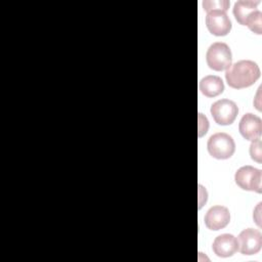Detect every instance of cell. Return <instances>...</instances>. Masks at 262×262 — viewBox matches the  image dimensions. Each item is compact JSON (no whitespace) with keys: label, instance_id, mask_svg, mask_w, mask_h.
<instances>
[{"label":"cell","instance_id":"6da1fadb","mask_svg":"<svg viewBox=\"0 0 262 262\" xmlns=\"http://www.w3.org/2000/svg\"><path fill=\"white\" fill-rule=\"evenodd\" d=\"M260 78V69L253 60L243 59L231 64L225 73L229 87L243 89L250 87Z\"/></svg>","mask_w":262,"mask_h":262},{"label":"cell","instance_id":"7a4b0ae2","mask_svg":"<svg viewBox=\"0 0 262 262\" xmlns=\"http://www.w3.org/2000/svg\"><path fill=\"white\" fill-rule=\"evenodd\" d=\"M206 60L208 67L213 71L220 72L227 70L232 61L230 48L223 42H215L208 48Z\"/></svg>","mask_w":262,"mask_h":262},{"label":"cell","instance_id":"3957f363","mask_svg":"<svg viewBox=\"0 0 262 262\" xmlns=\"http://www.w3.org/2000/svg\"><path fill=\"white\" fill-rule=\"evenodd\" d=\"M207 148L209 154L218 160L229 159L235 150V143L233 138L224 132H218L210 136Z\"/></svg>","mask_w":262,"mask_h":262},{"label":"cell","instance_id":"277c9868","mask_svg":"<svg viewBox=\"0 0 262 262\" xmlns=\"http://www.w3.org/2000/svg\"><path fill=\"white\" fill-rule=\"evenodd\" d=\"M234 180L237 186L244 190L256 191L261 193L262 191V171L253 166H243L234 174Z\"/></svg>","mask_w":262,"mask_h":262},{"label":"cell","instance_id":"5b68a950","mask_svg":"<svg viewBox=\"0 0 262 262\" xmlns=\"http://www.w3.org/2000/svg\"><path fill=\"white\" fill-rule=\"evenodd\" d=\"M210 112L215 123L226 126L234 122L238 114V108L234 101L230 99H220L211 105Z\"/></svg>","mask_w":262,"mask_h":262},{"label":"cell","instance_id":"8992f818","mask_svg":"<svg viewBox=\"0 0 262 262\" xmlns=\"http://www.w3.org/2000/svg\"><path fill=\"white\" fill-rule=\"evenodd\" d=\"M237 244L243 255L257 254L262 247V234L258 229H244L237 236Z\"/></svg>","mask_w":262,"mask_h":262},{"label":"cell","instance_id":"52a82bcc","mask_svg":"<svg viewBox=\"0 0 262 262\" xmlns=\"http://www.w3.org/2000/svg\"><path fill=\"white\" fill-rule=\"evenodd\" d=\"M206 26L208 31L215 36H225L231 30L229 17L221 10H211L207 12Z\"/></svg>","mask_w":262,"mask_h":262},{"label":"cell","instance_id":"ba28073f","mask_svg":"<svg viewBox=\"0 0 262 262\" xmlns=\"http://www.w3.org/2000/svg\"><path fill=\"white\" fill-rule=\"evenodd\" d=\"M238 131L241 135L250 141L260 138L262 133V121L261 119L251 113L245 114L238 124Z\"/></svg>","mask_w":262,"mask_h":262},{"label":"cell","instance_id":"9c48e42d","mask_svg":"<svg viewBox=\"0 0 262 262\" xmlns=\"http://www.w3.org/2000/svg\"><path fill=\"white\" fill-rule=\"evenodd\" d=\"M205 225L211 230H219L224 228L230 221V214L224 206L211 207L204 218Z\"/></svg>","mask_w":262,"mask_h":262},{"label":"cell","instance_id":"30bf717a","mask_svg":"<svg viewBox=\"0 0 262 262\" xmlns=\"http://www.w3.org/2000/svg\"><path fill=\"white\" fill-rule=\"evenodd\" d=\"M212 250L218 257H230L238 251L237 239L234 235L229 233L220 234L214 239Z\"/></svg>","mask_w":262,"mask_h":262},{"label":"cell","instance_id":"8fae6325","mask_svg":"<svg viewBox=\"0 0 262 262\" xmlns=\"http://www.w3.org/2000/svg\"><path fill=\"white\" fill-rule=\"evenodd\" d=\"M199 88L205 96L215 97L223 92L224 83L220 77L215 75H208L200 81Z\"/></svg>","mask_w":262,"mask_h":262},{"label":"cell","instance_id":"7c38bea8","mask_svg":"<svg viewBox=\"0 0 262 262\" xmlns=\"http://www.w3.org/2000/svg\"><path fill=\"white\" fill-rule=\"evenodd\" d=\"M260 3V1H253V0H239L234 3L233 6V15L236 21L245 26L246 18L249 16L250 13L257 10V5Z\"/></svg>","mask_w":262,"mask_h":262},{"label":"cell","instance_id":"4fadbf2b","mask_svg":"<svg viewBox=\"0 0 262 262\" xmlns=\"http://www.w3.org/2000/svg\"><path fill=\"white\" fill-rule=\"evenodd\" d=\"M245 26H247L253 33L262 34V13L258 9L249 14L246 18Z\"/></svg>","mask_w":262,"mask_h":262},{"label":"cell","instance_id":"5bb4252c","mask_svg":"<svg viewBox=\"0 0 262 262\" xmlns=\"http://www.w3.org/2000/svg\"><path fill=\"white\" fill-rule=\"evenodd\" d=\"M229 4L228 0H205L203 2V7L206 12L211 10H221L226 12L229 8Z\"/></svg>","mask_w":262,"mask_h":262},{"label":"cell","instance_id":"9a60e30c","mask_svg":"<svg viewBox=\"0 0 262 262\" xmlns=\"http://www.w3.org/2000/svg\"><path fill=\"white\" fill-rule=\"evenodd\" d=\"M261 139L260 138H257L255 140L252 141L251 145H250V156H251V159L254 160L255 162L257 163H261L262 160V151H261Z\"/></svg>","mask_w":262,"mask_h":262},{"label":"cell","instance_id":"2e32d148","mask_svg":"<svg viewBox=\"0 0 262 262\" xmlns=\"http://www.w3.org/2000/svg\"><path fill=\"white\" fill-rule=\"evenodd\" d=\"M209 128V122L208 119L203 115V114H199V136H203L204 134L207 133Z\"/></svg>","mask_w":262,"mask_h":262},{"label":"cell","instance_id":"e0dca14e","mask_svg":"<svg viewBox=\"0 0 262 262\" xmlns=\"http://www.w3.org/2000/svg\"><path fill=\"white\" fill-rule=\"evenodd\" d=\"M260 207H261V203L258 204V206L255 210V213L253 214V217H254V219H255V221H256V223L258 224L259 227L261 226V223H260Z\"/></svg>","mask_w":262,"mask_h":262}]
</instances>
